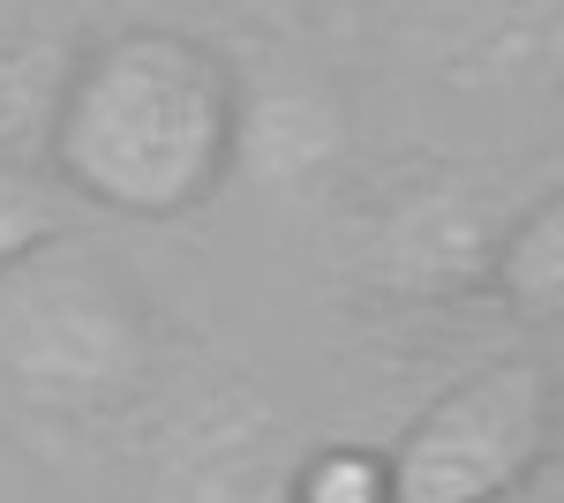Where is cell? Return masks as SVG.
Masks as SVG:
<instances>
[{
	"instance_id": "cell-1",
	"label": "cell",
	"mask_w": 564,
	"mask_h": 503,
	"mask_svg": "<svg viewBox=\"0 0 564 503\" xmlns=\"http://www.w3.org/2000/svg\"><path fill=\"white\" fill-rule=\"evenodd\" d=\"M45 166L84 210L143 226L196 218L241 166V84L226 53L174 23H121L84 39Z\"/></svg>"
},
{
	"instance_id": "cell-2",
	"label": "cell",
	"mask_w": 564,
	"mask_h": 503,
	"mask_svg": "<svg viewBox=\"0 0 564 503\" xmlns=\"http://www.w3.org/2000/svg\"><path fill=\"white\" fill-rule=\"evenodd\" d=\"M151 383V300L121 255L61 241L0 278V406L31 436L106 428Z\"/></svg>"
},
{
	"instance_id": "cell-3",
	"label": "cell",
	"mask_w": 564,
	"mask_h": 503,
	"mask_svg": "<svg viewBox=\"0 0 564 503\" xmlns=\"http://www.w3.org/2000/svg\"><path fill=\"white\" fill-rule=\"evenodd\" d=\"M550 466H564L550 361L505 353L414 414V428L391 444V489L399 503H497L542 481Z\"/></svg>"
},
{
	"instance_id": "cell-4",
	"label": "cell",
	"mask_w": 564,
	"mask_h": 503,
	"mask_svg": "<svg viewBox=\"0 0 564 503\" xmlns=\"http://www.w3.org/2000/svg\"><path fill=\"white\" fill-rule=\"evenodd\" d=\"M505 233L512 218L497 210V188L481 173L406 166L361 210V271L391 300H452L467 286H489Z\"/></svg>"
},
{
	"instance_id": "cell-5",
	"label": "cell",
	"mask_w": 564,
	"mask_h": 503,
	"mask_svg": "<svg viewBox=\"0 0 564 503\" xmlns=\"http://www.w3.org/2000/svg\"><path fill=\"white\" fill-rule=\"evenodd\" d=\"M436 68L467 90H520L542 84L564 53V15L550 8H459L436 15Z\"/></svg>"
},
{
	"instance_id": "cell-6",
	"label": "cell",
	"mask_w": 564,
	"mask_h": 503,
	"mask_svg": "<svg viewBox=\"0 0 564 503\" xmlns=\"http://www.w3.org/2000/svg\"><path fill=\"white\" fill-rule=\"evenodd\" d=\"M76 61H84V39L45 31L39 15L0 31V158H45Z\"/></svg>"
},
{
	"instance_id": "cell-7",
	"label": "cell",
	"mask_w": 564,
	"mask_h": 503,
	"mask_svg": "<svg viewBox=\"0 0 564 503\" xmlns=\"http://www.w3.org/2000/svg\"><path fill=\"white\" fill-rule=\"evenodd\" d=\"M241 158H249L257 181H271V188L316 181V173L339 158V113H332V98L286 84V90L263 98V113L241 106Z\"/></svg>"
},
{
	"instance_id": "cell-8",
	"label": "cell",
	"mask_w": 564,
	"mask_h": 503,
	"mask_svg": "<svg viewBox=\"0 0 564 503\" xmlns=\"http://www.w3.org/2000/svg\"><path fill=\"white\" fill-rule=\"evenodd\" d=\"M489 286H497V300H505L520 324H550V331H564V188L534 196V204L512 218Z\"/></svg>"
},
{
	"instance_id": "cell-9",
	"label": "cell",
	"mask_w": 564,
	"mask_h": 503,
	"mask_svg": "<svg viewBox=\"0 0 564 503\" xmlns=\"http://www.w3.org/2000/svg\"><path fill=\"white\" fill-rule=\"evenodd\" d=\"M84 233V204L45 158H0V278Z\"/></svg>"
},
{
	"instance_id": "cell-10",
	"label": "cell",
	"mask_w": 564,
	"mask_h": 503,
	"mask_svg": "<svg viewBox=\"0 0 564 503\" xmlns=\"http://www.w3.org/2000/svg\"><path fill=\"white\" fill-rule=\"evenodd\" d=\"M286 503H399L391 451L377 444H324L286 473Z\"/></svg>"
},
{
	"instance_id": "cell-11",
	"label": "cell",
	"mask_w": 564,
	"mask_h": 503,
	"mask_svg": "<svg viewBox=\"0 0 564 503\" xmlns=\"http://www.w3.org/2000/svg\"><path fill=\"white\" fill-rule=\"evenodd\" d=\"M497 503H564V466H550L542 481H527V489H512V496H497Z\"/></svg>"
},
{
	"instance_id": "cell-12",
	"label": "cell",
	"mask_w": 564,
	"mask_h": 503,
	"mask_svg": "<svg viewBox=\"0 0 564 503\" xmlns=\"http://www.w3.org/2000/svg\"><path fill=\"white\" fill-rule=\"evenodd\" d=\"M542 361H550V383H557V459H564V331H557V346H550Z\"/></svg>"
}]
</instances>
